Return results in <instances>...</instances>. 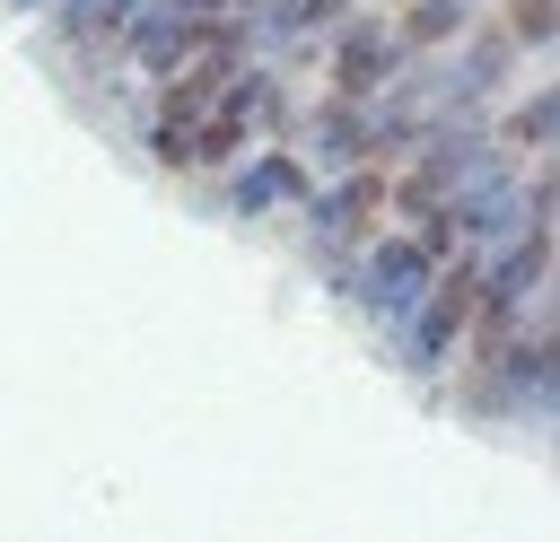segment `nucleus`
Returning a JSON list of instances; mask_svg holds the SVG:
<instances>
[{"label":"nucleus","instance_id":"obj_3","mask_svg":"<svg viewBox=\"0 0 560 542\" xmlns=\"http://www.w3.org/2000/svg\"><path fill=\"white\" fill-rule=\"evenodd\" d=\"M298 210H306V236H315L324 254H341V245L359 254V245L376 236V210H385V175L359 157V175H350V184H332V192H306Z\"/></svg>","mask_w":560,"mask_h":542},{"label":"nucleus","instance_id":"obj_1","mask_svg":"<svg viewBox=\"0 0 560 542\" xmlns=\"http://www.w3.org/2000/svg\"><path fill=\"white\" fill-rule=\"evenodd\" d=\"M429 245L411 236V227H394V236H368L359 254H350V271H341V288L368 306V315H411V297L429 288Z\"/></svg>","mask_w":560,"mask_h":542},{"label":"nucleus","instance_id":"obj_6","mask_svg":"<svg viewBox=\"0 0 560 542\" xmlns=\"http://www.w3.org/2000/svg\"><path fill=\"white\" fill-rule=\"evenodd\" d=\"M464 26H472L464 0H411V9L394 17V44H402V52H438V44H455Z\"/></svg>","mask_w":560,"mask_h":542},{"label":"nucleus","instance_id":"obj_2","mask_svg":"<svg viewBox=\"0 0 560 542\" xmlns=\"http://www.w3.org/2000/svg\"><path fill=\"white\" fill-rule=\"evenodd\" d=\"M472 288H481V271H472V262H438V271H429V288L411 297V341H402V358H411V367H446V358L464 350Z\"/></svg>","mask_w":560,"mask_h":542},{"label":"nucleus","instance_id":"obj_5","mask_svg":"<svg viewBox=\"0 0 560 542\" xmlns=\"http://www.w3.org/2000/svg\"><path fill=\"white\" fill-rule=\"evenodd\" d=\"M306 192H315L306 157L271 140V149H254V157H245V175L228 184V210H236V219H262V210H298Z\"/></svg>","mask_w":560,"mask_h":542},{"label":"nucleus","instance_id":"obj_4","mask_svg":"<svg viewBox=\"0 0 560 542\" xmlns=\"http://www.w3.org/2000/svg\"><path fill=\"white\" fill-rule=\"evenodd\" d=\"M394 70H402L394 26H385V17H350L341 44H332V96H341V105H376V96L394 87Z\"/></svg>","mask_w":560,"mask_h":542},{"label":"nucleus","instance_id":"obj_8","mask_svg":"<svg viewBox=\"0 0 560 542\" xmlns=\"http://www.w3.org/2000/svg\"><path fill=\"white\" fill-rule=\"evenodd\" d=\"M551 122H560V87H534V105L508 122V140H516V149H542V140H551Z\"/></svg>","mask_w":560,"mask_h":542},{"label":"nucleus","instance_id":"obj_7","mask_svg":"<svg viewBox=\"0 0 560 542\" xmlns=\"http://www.w3.org/2000/svg\"><path fill=\"white\" fill-rule=\"evenodd\" d=\"M499 26H508V44H516V52H542V44L560 35V0H508V17H499Z\"/></svg>","mask_w":560,"mask_h":542}]
</instances>
